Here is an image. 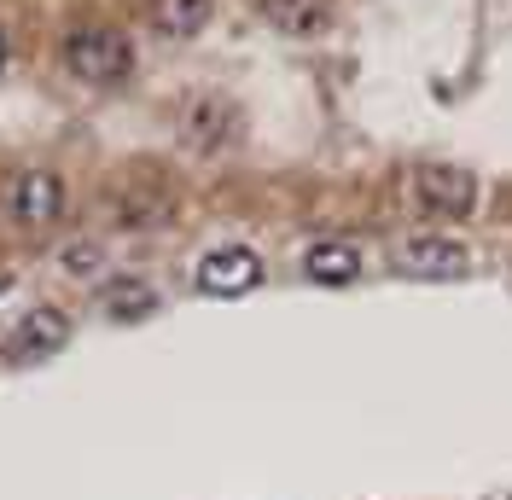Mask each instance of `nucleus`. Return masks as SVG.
<instances>
[{
    "label": "nucleus",
    "instance_id": "nucleus-13",
    "mask_svg": "<svg viewBox=\"0 0 512 500\" xmlns=\"http://www.w3.org/2000/svg\"><path fill=\"white\" fill-rule=\"evenodd\" d=\"M6 53H12V47H6V30H0V70H6Z\"/></svg>",
    "mask_w": 512,
    "mask_h": 500
},
{
    "label": "nucleus",
    "instance_id": "nucleus-9",
    "mask_svg": "<svg viewBox=\"0 0 512 500\" xmlns=\"http://www.w3.org/2000/svg\"><path fill=\"white\" fill-rule=\"evenodd\" d=\"M326 6H332V0H262V18L286 35H309V30L326 24Z\"/></svg>",
    "mask_w": 512,
    "mask_h": 500
},
{
    "label": "nucleus",
    "instance_id": "nucleus-8",
    "mask_svg": "<svg viewBox=\"0 0 512 500\" xmlns=\"http://www.w3.org/2000/svg\"><path fill=\"white\" fill-rule=\"evenodd\" d=\"M303 274L315 285H355L361 280V250L344 239H315L303 250Z\"/></svg>",
    "mask_w": 512,
    "mask_h": 500
},
{
    "label": "nucleus",
    "instance_id": "nucleus-2",
    "mask_svg": "<svg viewBox=\"0 0 512 500\" xmlns=\"http://www.w3.org/2000/svg\"><path fill=\"white\" fill-rule=\"evenodd\" d=\"M408 198H414L425 216L460 221L478 210V175L460 169V163H414L408 175Z\"/></svg>",
    "mask_w": 512,
    "mask_h": 500
},
{
    "label": "nucleus",
    "instance_id": "nucleus-1",
    "mask_svg": "<svg viewBox=\"0 0 512 500\" xmlns=\"http://www.w3.org/2000/svg\"><path fill=\"white\" fill-rule=\"evenodd\" d=\"M64 64H70V76H82L94 88H117L134 70V41L111 24H82L64 35Z\"/></svg>",
    "mask_w": 512,
    "mask_h": 500
},
{
    "label": "nucleus",
    "instance_id": "nucleus-3",
    "mask_svg": "<svg viewBox=\"0 0 512 500\" xmlns=\"http://www.w3.org/2000/svg\"><path fill=\"white\" fill-rule=\"evenodd\" d=\"M396 268L414 280H460V274H472V250L448 233H408L396 245Z\"/></svg>",
    "mask_w": 512,
    "mask_h": 500
},
{
    "label": "nucleus",
    "instance_id": "nucleus-4",
    "mask_svg": "<svg viewBox=\"0 0 512 500\" xmlns=\"http://www.w3.org/2000/svg\"><path fill=\"white\" fill-rule=\"evenodd\" d=\"M262 285V256L251 245H216L198 256V291L204 297H245Z\"/></svg>",
    "mask_w": 512,
    "mask_h": 500
},
{
    "label": "nucleus",
    "instance_id": "nucleus-11",
    "mask_svg": "<svg viewBox=\"0 0 512 500\" xmlns=\"http://www.w3.org/2000/svg\"><path fill=\"white\" fill-rule=\"evenodd\" d=\"M123 285H128V291H117L105 309L117 314V320H128V314H152V303H158V297H152V291H146L140 280H123Z\"/></svg>",
    "mask_w": 512,
    "mask_h": 500
},
{
    "label": "nucleus",
    "instance_id": "nucleus-7",
    "mask_svg": "<svg viewBox=\"0 0 512 500\" xmlns=\"http://www.w3.org/2000/svg\"><path fill=\"white\" fill-rule=\"evenodd\" d=\"M64 338H70V320H64L59 309H30L24 320H18L6 355H12V361H41V355L64 349Z\"/></svg>",
    "mask_w": 512,
    "mask_h": 500
},
{
    "label": "nucleus",
    "instance_id": "nucleus-12",
    "mask_svg": "<svg viewBox=\"0 0 512 500\" xmlns=\"http://www.w3.org/2000/svg\"><path fill=\"white\" fill-rule=\"evenodd\" d=\"M64 268H70V274H94V268H99V250L94 245H70V250H64Z\"/></svg>",
    "mask_w": 512,
    "mask_h": 500
},
{
    "label": "nucleus",
    "instance_id": "nucleus-6",
    "mask_svg": "<svg viewBox=\"0 0 512 500\" xmlns=\"http://www.w3.org/2000/svg\"><path fill=\"white\" fill-rule=\"evenodd\" d=\"M181 134H187L192 152H222L227 140L239 134V117H233V105L222 94H198L187 105V117H181Z\"/></svg>",
    "mask_w": 512,
    "mask_h": 500
},
{
    "label": "nucleus",
    "instance_id": "nucleus-10",
    "mask_svg": "<svg viewBox=\"0 0 512 500\" xmlns=\"http://www.w3.org/2000/svg\"><path fill=\"white\" fill-rule=\"evenodd\" d=\"M152 24L163 35H175V41H187V35H198L210 24V0H158L152 6Z\"/></svg>",
    "mask_w": 512,
    "mask_h": 500
},
{
    "label": "nucleus",
    "instance_id": "nucleus-5",
    "mask_svg": "<svg viewBox=\"0 0 512 500\" xmlns=\"http://www.w3.org/2000/svg\"><path fill=\"white\" fill-rule=\"evenodd\" d=\"M6 210L24 221V227H47V221H59V210H64V181L53 169H24V175H12V187H6Z\"/></svg>",
    "mask_w": 512,
    "mask_h": 500
}]
</instances>
